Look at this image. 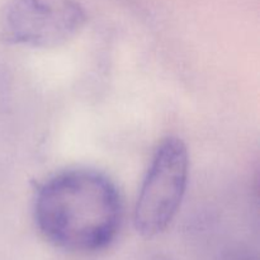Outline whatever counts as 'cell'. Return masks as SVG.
<instances>
[{
	"label": "cell",
	"mask_w": 260,
	"mask_h": 260,
	"mask_svg": "<svg viewBox=\"0 0 260 260\" xmlns=\"http://www.w3.org/2000/svg\"><path fill=\"white\" fill-rule=\"evenodd\" d=\"M35 217L42 235L57 248L95 253L116 239L122 201L114 183L102 173L66 170L41 185Z\"/></svg>",
	"instance_id": "1"
},
{
	"label": "cell",
	"mask_w": 260,
	"mask_h": 260,
	"mask_svg": "<svg viewBox=\"0 0 260 260\" xmlns=\"http://www.w3.org/2000/svg\"><path fill=\"white\" fill-rule=\"evenodd\" d=\"M189 157L184 142L169 137L157 146L142 182L135 207V228L145 238H154L177 215L184 197Z\"/></svg>",
	"instance_id": "2"
},
{
	"label": "cell",
	"mask_w": 260,
	"mask_h": 260,
	"mask_svg": "<svg viewBox=\"0 0 260 260\" xmlns=\"http://www.w3.org/2000/svg\"><path fill=\"white\" fill-rule=\"evenodd\" d=\"M85 23L73 0H10L0 14V36L14 45L50 48L73 38Z\"/></svg>",
	"instance_id": "3"
}]
</instances>
